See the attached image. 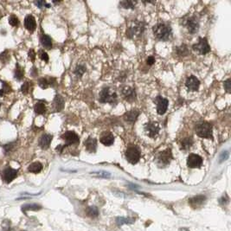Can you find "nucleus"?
I'll list each match as a JSON object with an SVG mask.
<instances>
[{
	"mask_svg": "<svg viewBox=\"0 0 231 231\" xmlns=\"http://www.w3.org/2000/svg\"><path fill=\"white\" fill-rule=\"evenodd\" d=\"M192 49L202 55H205L211 51V47L209 45L206 37H199L198 42L192 45Z\"/></svg>",
	"mask_w": 231,
	"mask_h": 231,
	"instance_id": "obj_6",
	"label": "nucleus"
},
{
	"mask_svg": "<svg viewBox=\"0 0 231 231\" xmlns=\"http://www.w3.org/2000/svg\"><path fill=\"white\" fill-rule=\"evenodd\" d=\"M134 222V219L126 218V217H123V216H119L116 218V223L118 225L121 226L123 224H133Z\"/></svg>",
	"mask_w": 231,
	"mask_h": 231,
	"instance_id": "obj_32",
	"label": "nucleus"
},
{
	"mask_svg": "<svg viewBox=\"0 0 231 231\" xmlns=\"http://www.w3.org/2000/svg\"><path fill=\"white\" fill-rule=\"evenodd\" d=\"M159 125L157 122H149L145 125L146 134L150 138H155L159 133Z\"/></svg>",
	"mask_w": 231,
	"mask_h": 231,
	"instance_id": "obj_9",
	"label": "nucleus"
},
{
	"mask_svg": "<svg viewBox=\"0 0 231 231\" xmlns=\"http://www.w3.org/2000/svg\"><path fill=\"white\" fill-rule=\"evenodd\" d=\"M153 34L158 40L167 41L172 36V30L169 25L164 23H158L153 26Z\"/></svg>",
	"mask_w": 231,
	"mask_h": 231,
	"instance_id": "obj_1",
	"label": "nucleus"
},
{
	"mask_svg": "<svg viewBox=\"0 0 231 231\" xmlns=\"http://www.w3.org/2000/svg\"><path fill=\"white\" fill-rule=\"evenodd\" d=\"M16 176H17V170L12 169L11 167H6L3 170V173H2L3 180L7 183H10L12 180L16 179Z\"/></svg>",
	"mask_w": 231,
	"mask_h": 231,
	"instance_id": "obj_12",
	"label": "nucleus"
},
{
	"mask_svg": "<svg viewBox=\"0 0 231 231\" xmlns=\"http://www.w3.org/2000/svg\"><path fill=\"white\" fill-rule=\"evenodd\" d=\"M34 111L37 114H44L46 113V106L43 102H38L34 106Z\"/></svg>",
	"mask_w": 231,
	"mask_h": 231,
	"instance_id": "obj_27",
	"label": "nucleus"
},
{
	"mask_svg": "<svg viewBox=\"0 0 231 231\" xmlns=\"http://www.w3.org/2000/svg\"><path fill=\"white\" fill-rule=\"evenodd\" d=\"M86 213L89 217H93V218H95L99 215V211H98L97 208L94 206L88 207L86 211Z\"/></svg>",
	"mask_w": 231,
	"mask_h": 231,
	"instance_id": "obj_31",
	"label": "nucleus"
},
{
	"mask_svg": "<svg viewBox=\"0 0 231 231\" xmlns=\"http://www.w3.org/2000/svg\"><path fill=\"white\" fill-rule=\"evenodd\" d=\"M40 42L45 49H51V48H52V39L49 36L45 35V34L42 35V37L40 38Z\"/></svg>",
	"mask_w": 231,
	"mask_h": 231,
	"instance_id": "obj_24",
	"label": "nucleus"
},
{
	"mask_svg": "<svg viewBox=\"0 0 231 231\" xmlns=\"http://www.w3.org/2000/svg\"><path fill=\"white\" fill-rule=\"evenodd\" d=\"M100 141L106 146H112L114 143V135L110 132H104L100 138Z\"/></svg>",
	"mask_w": 231,
	"mask_h": 231,
	"instance_id": "obj_21",
	"label": "nucleus"
},
{
	"mask_svg": "<svg viewBox=\"0 0 231 231\" xmlns=\"http://www.w3.org/2000/svg\"><path fill=\"white\" fill-rule=\"evenodd\" d=\"M185 25H186L189 32L191 33V34H195V33H197L198 31L199 23L196 16H191V17H190L186 21Z\"/></svg>",
	"mask_w": 231,
	"mask_h": 231,
	"instance_id": "obj_15",
	"label": "nucleus"
},
{
	"mask_svg": "<svg viewBox=\"0 0 231 231\" xmlns=\"http://www.w3.org/2000/svg\"><path fill=\"white\" fill-rule=\"evenodd\" d=\"M10 55H9L8 50H4V52H2L0 54V61H2L3 63H8V61H10Z\"/></svg>",
	"mask_w": 231,
	"mask_h": 231,
	"instance_id": "obj_34",
	"label": "nucleus"
},
{
	"mask_svg": "<svg viewBox=\"0 0 231 231\" xmlns=\"http://www.w3.org/2000/svg\"><path fill=\"white\" fill-rule=\"evenodd\" d=\"M0 107H1V104H0Z\"/></svg>",
	"mask_w": 231,
	"mask_h": 231,
	"instance_id": "obj_49",
	"label": "nucleus"
},
{
	"mask_svg": "<svg viewBox=\"0 0 231 231\" xmlns=\"http://www.w3.org/2000/svg\"><path fill=\"white\" fill-rule=\"evenodd\" d=\"M193 145V139L192 138H184L181 141V145H180V148L181 150L183 151H188L189 149H191V147Z\"/></svg>",
	"mask_w": 231,
	"mask_h": 231,
	"instance_id": "obj_25",
	"label": "nucleus"
},
{
	"mask_svg": "<svg viewBox=\"0 0 231 231\" xmlns=\"http://www.w3.org/2000/svg\"><path fill=\"white\" fill-rule=\"evenodd\" d=\"M155 62V59H154L153 57H149L147 59H146V63L149 66H152Z\"/></svg>",
	"mask_w": 231,
	"mask_h": 231,
	"instance_id": "obj_46",
	"label": "nucleus"
},
{
	"mask_svg": "<svg viewBox=\"0 0 231 231\" xmlns=\"http://www.w3.org/2000/svg\"><path fill=\"white\" fill-rule=\"evenodd\" d=\"M185 86L190 91H197L200 87V81L194 75H191L186 79Z\"/></svg>",
	"mask_w": 231,
	"mask_h": 231,
	"instance_id": "obj_13",
	"label": "nucleus"
},
{
	"mask_svg": "<svg viewBox=\"0 0 231 231\" xmlns=\"http://www.w3.org/2000/svg\"><path fill=\"white\" fill-rule=\"evenodd\" d=\"M175 49H176L175 50H176L177 55L179 56V57H186V56H188V55L190 54L189 49H188L187 45L185 44L181 45V46L177 47V48H175Z\"/></svg>",
	"mask_w": 231,
	"mask_h": 231,
	"instance_id": "obj_26",
	"label": "nucleus"
},
{
	"mask_svg": "<svg viewBox=\"0 0 231 231\" xmlns=\"http://www.w3.org/2000/svg\"><path fill=\"white\" fill-rule=\"evenodd\" d=\"M31 75H32V76H34V77L37 76V69H36V68H33V69H32V71H31Z\"/></svg>",
	"mask_w": 231,
	"mask_h": 231,
	"instance_id": "obj_47",
	"label": "nucleus"
},
{
	"mask_svg": "<svg viewBox=\"0 0 231 231\" xmlns=\"http://www.w3.org/2000/svg\"><path fill=\"white\" fill-rule=\"evenodd\" d=\"M120 5L125 9H134L135 8V3L134 1H121Z\"/></svg>",
	"mask_w": 231,
	"mask_h": 231,
	"instance_id": "obj_33",
	"label": "nucleus"
},
{
	"mask_svg": "<svg viewBox=\"0 0 231 231\" xmlns=\"http://www.w3.org/2000/svg\"><path fill=\"white\" fill-rule=\"evenodd\" d=\"M64 99L60 94H57L52 103L53 112H61L64 108Z\"/></svg>",
	"mask_w": 231,
	"mask_h": 231,
	"instance_id": "obj_16",
	"label": "nucleus"
},
{
	"mask_svg": "<svg viewBox=\"0 0 231 231\" xmlns=\"http://www.w3.org/2000/svg\"><path fill=\"white\" fill-rule=\"evenodd\" d=\"M206 200V197L203 196V195H197V196H195L189 199V203L191 204V207L193 208H198V207L202 206L203 204V203L205 202Z\"/></svg>",
	"mask_w": 231,
	"mask_h": 231,
	"instance_id": "obj_20",
	"label": "nucleus"
},
{
	"mask_svg": "<svg viewBox=\"0 0 231 231\" xmlns=\"http://www.w3.org/2000/svg\"><path fill=\"white\" fill-rule=\"evenodd\" d=\"M53 136L51 134H44L41 136L39 139V146L43 150H47L50 146V143L52 141Z\"/></svg>",
	"mask_w": 231,
	"mask_h": 231,
	"instance_id": "obj_19",
	"label": "nucleus"
},
{
	"mask_svg": "<svg viewBox=\"0 0 231 231\" xmlns=\"http://www.w3.org/2000/svg\"><path fill=\"white\" fill-rule=\"evenodd\" d=\"M224 88L228 93H230V79H228L227 81H224Z\"/></svg>",
	"mask_w": 231,
	"mask_h": 231,
	"instance_id": "obj_45",
	"label": "nucleus"
},
{
	"mask_svg": "<svg viewBox=\"0 0 231 231\" xmlns=\"http://www.w3.org/2000/svg\"><path fill=\"white\" fill-rule=\"evenodd\" d=\"M118 96L116 92L110 87L103 88L99 95V101L102 103H110V104H116L117 103Z\"/></svg>",
	"mask_w": 231,
	"mask_h": 231,
	"instance_id": "obj_2",
	"label": "nucleus"
},
{
	"mask_svg": "<svg viewBox=\"0 0 231 231\" xmlns=\"http://www.w3.org/2000/svg\"><path fill=\"white\" fill-rule=\"evenodd\" d=\"M24 76H25V70L19 65L16 64L15 73H14V77L16 78V80H17V81H22L24 79Z\"/></svg>",
	"mask_w": 231,
	"mask_h": 231,
	"instance_id": "obj_29",
	"label": "nucleus"
},
{
	"mask_svg": "<svg viewBox=\"0 0 231 231\" xmlns=\"http://www.w3.org/2000/svg\"><path fill=\"white\" fill-rule=\"evenodd\" d=\"M29 90V81H25V83L21 87V91L24 94H27Z\"/></svg>",
	"mask_w": 231,
	"mask_h": 231,
	"instance_id": "obj_38",
	"label": "nucleus"
},
{
	"mask_svg": "<svg viewBox=\"0 0 231 231\" xmlns=\"http://www.w3.org/2000/svg\"><path fill=\"white\" fill-rule=\"evenodd\" d=\"M2 16H3V14H2V11H1V10H0V19L2 18Z\"/></svg>",
	"mask_w": 231,
	"mask_h": 231,
	"instance_id": "obj_48",
	"label": "nucleus"
},
{
	"mask_svg": "<svg viewBox=\"0 0 231 231\" xmlns=\"http://www.w3.org/2000/svg\"><path fill=\"white\" fill-rule=\"evenodd\" d=\"M125 156H126V160L130 164L135 165L140 159V151H139V149L136 146L130 145L126 148V152H125Z\"/></svg>",
	"mask_w": 231,
	"mask_h": 231,
	"instance_id": "obj_4",
	"label": "nucleus"
},
{
	"mask_svg": "<svg viewBox=\"0 0 231 231\" xmlns=\"http://www.w3.org/2000/svg\"><path fill=\"white\" fill-rule=\"evenodd\" d=\"M86 68L83 65H77L76 68L75 69V74L78 77H81L83 74L85 73Z\"/></svg>",
	"mask_w": 231,
	"mask_h": 231,
	"instance_id": "obj_36",
	"label": "nucleus"
},
{
	"mask_svg": "<svg viewBox=\"0 0 231 231\" xmlns=\"http://www.w3.org/2000/svg\"><path fill=\"white\" fill-rule=\"evenodd\" d=\"M171 159H172L171 150L170 148H168L158 154L157 158H156V163L159 168H164V167L167 166L168 165H170Z\"/></svg>",
	"mask_w": 231,
	"mask_h": 231,
	"instance_id": "obj_5",
	"label": "nucleus"
},
{
	"mask_svg": "<svg viewBox=\"0 0 231 231\" xmlns=\"http://www.w3.org/2000/svg\"><path fill=\"white\" fill-rule=\"evenodd\" d=\"M195 132L197 136L204 138H213V132H212V126L209 122L202 121L197 123L195 127Z\"/></svg>",
	"mask_w": 231,
	"mask_h": 231,
	"instance_id": "obj_3",
	"label": "nucleus"
},
{
	"mask_svg": "<svg viewBox=\"0 0 231 231\" xmlns=\"http://www.w3.org/2000/svg\"><path fill=\"white\" fill-rule=\"evenodd\" d=\"M144 26L142 25V24L138 23L136 25H134V26H132L128 28V29L126 30V37H136V36H140L143 30H144Z\"/></svg>",
	"mask_w": 231,
	"mask_h": 231,
	"instance_id": "obj_14",
	"label": "nucleus"
},
{
	"mask_svg": "<svg viewBox=\"0 0 231 231\" xmlns=\"http://www.w3.org/2000/svg\"><path fill=\"white\" fill-rule=\"evenodd\" d=\"M155 102L157 103V112H158V114H160V115L165 114L167 108H168V105H169V101L165 98L162 97V96H158L156 98Z\"/></svg>",
	"mask_w": 231,
	"mask_h": 231,
	"instance_id": "obj_11",
	"label": "nucleus"
},
{
	"mask_svg": "<svg viewBox=\"0 0 231 231\" xmlns=\"http://www.w3.org/2000/svg\"><path fill=\"white\" fill-rule=\"evenodd\" d=\"M16 142H12V143H9L4 146V152L5 154H10L15 147Z\"/></svg>",
	"mask_w": 231,
	"mask_h": 231,
	"instance_id": "obj_35",
	"label": "nucleus"
},
{
	"mask_svg": "<svg viewBox=\"0 0 231 231\" xmlns=\"http://www.w3.org/2000/svg\"><path fill=\"white\" fill-rule=\"evenodd\" d=\"M39 57H40L43 61H49V56H48V54L45 52L44 50H40L39 51Z\"/></svg>",
	"mask_w": 231,
	"mask_h": 231,
	"instance_id": "obj_41",
	"label": "nucleus"
},
{
	"mask_svg": "<svg viewBox=\"0 0 231 231\" xmlns=\"http://www.w3.org/2000/svg\"><path fill=\"white\" fill-rule=\"evenodd\" d=\"M121 94L123 98L129 102H133L136 100V92L133 88L129 86H124L121 88Z\"/></svg>",
	"mask_w": 231,
	"mask_h": 231,
	"instance_id": "obj_10",
	"label": "nucleus"
},
{
	"mask_svg": "<svg viewBox=\"0 0 231 231\" xmlns=\"http://www.w3.org/2000/svg\"><path fill=\"white\" fill-rule=\"evenodd\" d=\"M35 4L37 5L39 8H43L44 5L47 8H49V7H50V5L48 4H46V2H44V1H37V2H35Z\"/></svg>",
	"mask_w": 231,
	"mask_h": 231,
	"instance_id": "obj_43",
	"label": "nucleus"
},
{
	"mask_svg": "<svg viewBox=\"0 0 231 231\" xmlns=\"http://www.w3.org/2000/svg\"><path fill=\"white\" fill-rule=\"evenodd\" d=\"M92 174L97 175L98 177H102V178H110L111 177V174L106 171H95V172H92Z\"/></svg>",
	"mask_w": 231,
	"mask_h": 231,
	"instance_id": "obj_39",
	"label": "nucleus"
},
{
	"mask_svg": "<svg viewBox=\"0 0 231 231\" xmlns=\"http://www.w3.org/2000/svg\"><path fill=\"white\" fill-rule=\"evenodd\" d=\"M229 152L228 151H225V152H223L221 155H220V160H219V163H222L223 161H225V160H227L228 158H229Z\"/></svg>",
	"mask_w": 231,
	"mask_h": 231,
	"instance_id": "obj_40",
	"label": "nucleus"
},
{
	"mask_svg": "<svg viewBox=\"0 0 231 231\" xmlns=\"http://www.w3.org/2000/svg\"><path fill=\"white\" fill-rule=\"evenodd\" d=\"M29 58L32 61H35V59H36V52H35V50L33 49H29Z\"/></svg>",
	"mask_w": 231,
	"mask_h": 231,
	"instance_id": "obj_44",
	"label": "nucleus"
},
{
	"mask_svg": "<svg viewBox=\"0 0 231 231\" xmlns=\"http://www.w3.org/2000/svg\"><path fill=\"white\" fill-rule=\"evenodd\" d=\"M9 24L11 25V26H13V27H16V26L19 25V20L16 17V16L11 15V16L9 17Z\"/></svg>",
	"mask_w": 231,
	"mask_h": 231,
	"instance_id": "obj_37",
	"label": "nucleus"
},
{
	"mask_svg": "<svg viewBox=\"0 0 231 231\" xmlns=\"http://www.w3.org/2000/svg\"><path fill=\"white\" fill-rule=\"evenodd\" d=\"M55 83H56V79L52 78V77H50L49 79H47V78H40L38 80V85L43 89L48 88L49 86H54Z\"/></svg>",
	"mask_w": 231,
	"mask_h": 231,
	"instance_id": "obj_23",
	"label": "nucleus"
},
{
	"mask_svg": "<svg viewBox=\"0 0 231 231\" xmlns=\"http://www.w3.org/2000/svg\"><path fill=\"white\" fill-rule=\"evenodd\" d=\"M42 209V206L37 203H31V204H25L22 207V210L24 212L26 211H39Z\"/></svg>",
	"mask_w": 231,
	"mask_h": 231,
	"instance_id": "obj_30",
	"label": "nucleus"
},
{
	"mask_svg": "<svg viewBox=\"0 0 231 231\" xmlns=\"http://www.w3.org/2000/svg\"><path fill=\"white\" fill-rule=\"evenodd\" d=\"M139 114H140V112H139L138 109H132L130 110V111L126 112V113L124 114V115H123V118H124V120H125L126 122L134 123V122L137 120V119H138Z\"/></svg>",
	"mask_w": 231,
	"mask_h": 231,
	"instance_id": "obj_18",
	"label": "nucleus"
},
{
	"mask_svg": "<svg viewBox=\"0 0 231 231\" xmlns=\"http://www.w3.org/2000/svg\"><path fill=\"white\" fill-rule=\"evenodd\" d=\"M84 146H85L86 150L90 153L96 152V150H97V140H96V138H92V137L88 138L84 141Z\"/></svg>",
	"mask_w": 231,
	"mask_h": 231,
	"instance_id": "obj_17",
	"label": "nucleus"
},
{
	"mask_svg": "<svg viewBox=\"0 0 231 231\" xmlns=\"http://www.w3.org/2000/svg\"><path fill=\"white\" fill-rule=\"evenodd\" d=\"M203 165V158L197 154L191 153L187 158V165L191 169L200 168Z\"/></svg>",
	"mask_w": 231,
	"mask_h": 231,
	"instance_id": "obj_8",
	"label": "nucleus"
},
{
	"mask_svg": "<svg viewBox=\"0 0 231 231\" xmlns=\"http://www.w3.org/2000/svg\"><path fill=\"white\" fill-rule=\"evenodd\" d=\"M43 170V165L40 162H34L29 165L28 167V170L32 173H39Z\"/></svg>",
	"mask_w": 231,
	"mask_h": 231,
	"instance_id": "obj_28",
	"label": "nucleus"
},
{
	"mask_svg": "<svg viewBox=\"0 0 231 231\" xmlns=\"http://www.w3.org/2000/svg\"><path fill=\"white\" fill-rule=\"evenodd\" d=\"M1 89L4 92V93H8L11 92V86L9 85L8 82H3V88Z\"/></svg>",
	"mask_w": 231,
	"mask_h": 231,
	"instance_id": "obj_42",
	"label": "nucleus"
},
{
	"mask_svg": "<svg viewBox=\"0 0 231 231\" xmlns=\"http://www.w3.org/2000/svg\"><path fill=\"white\" fill-rule=\"evenodd\" d=\"M25 28L28 29L29 31L33 32L36 28H37V23H36V19L32 15H28L25 17Z\"/></svg>",
	"mask_w": 231,
	"mask_h": 231,
	"instance_id": "obj_22",
	"label": "nucleus"
},
{
	"mask_svg": "<svg viewBox=\"0 0 231 231\" xmlns=\"http://www.w3.org/2000/svg\"><path fill=\"white\" fill-rule=\"evenodd\" d=\"M61 138L64 140L65 144L63 145L64 147L66 146H72V145H76L80 142V138L74 131H68L65 132L64 134L61 136Z\"/></svg>",
	"mask_w": 231,
	"mask_h": 231,
	"instance_id": "obj_7",
	"label": "nucleus"
}]
</instances>
